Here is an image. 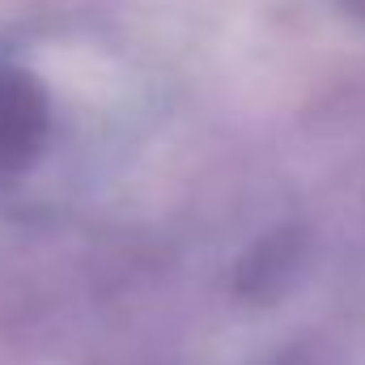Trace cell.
I'll return each mask as SVG.
<instances>
[{"label":"cell","instance_id":"1","mask_svg":"<svg viewBox=\"0 0 365 365\" xmlns=\"http://www.w3.org/2000/svg\"><path fill=\"white\" fill-rule=\"evenodd\" d=\"M47 136V98L30 73L0 68V179L30 166Z\"/></svg>","mask_w":365,"mask_h":365},{"label":"cell","instance_id":"2","mask_svg":"<svg viewBox=\"0 0 365 365\" xmlns=\"http://www.w3.org/2000/svg\"><path fill=\"white\" fill-rule=\"evenodd\" d=\"M340 4H344V9H353L357 17H365V0H340Z\"/></svg>","mask_w":365,"mask_h":365}]
</instances>
